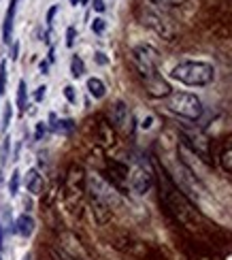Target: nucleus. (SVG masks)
Instances as JSON below:
<instances>
[{"mask_svg": "<svg viewBox=\"0 0 232 260\" xmlns=\"http://www.w3.org/2000/svg\"><path fill=\"white\" fill-rule=\"evenodd\" d=\"M158 188H160V203L164 205V209H167L171 218L187 231L201 233L205 226V218L192 205V201L183 194V190L164 171L158 173Z\"/></svg>", "mask_w": 232, "mask_h": 260, "instance_id": "nucleus-1", "label": "nucleus"}, {"mask_svg": "<svg viewBox=\"0 0 232 260\" xmlns=\"http://www.w3.org/2000/svg\"><path fill=\"white\" fill-rule=\"evenodd\" d=\"M85 190H87V197H90V205L96 220L107 222L109 215H111V209L119 205V192L98 173L85 175Z\"/></svg>", "mask_w": 232, "mask_h": 260, "instance_id": "nucleus-2", "label": "nucleus"}, {"mask_svg": "<svg viewBox=\"0 0 232 260\" xmlns=\"http://www.w3.org/2000/svg\"><path fill=\"white\" fill-rule=\"evenodd\" d=\"M171 77L183 85H194V88H203L215 79V69L207 62H194L183 60L171 71Z\"/></svg>", "mask_w": 232, "mask_h": 260, "instance_id": "nucleus-3", "label": "nucleus"}, {"mask_svg": "<svg viewBox=\"0 0 232 260\" xmlns=\"http://www.w3.org/2000/svg\"><path fill=\"white\" fill-rule=\"evenodd\" d=\"M132 64H135V69L139 73V77L143 79V83L160 75L158 73L160 56L151 45H147V43H141V45L132 47Z\"/></svg>", "mask_w": 232, "mask_h": 260, "instance_id": "nucleus-4", "label": "nucleus"}, {"mask_svg": "<svg viewBox=\"0 0 232 260\" xmlns=\"http://www.w3.org/2000/svg\"><path fill=\"white\" fill-rule=\"evenodd\" d=\"M167 107L175 115L185 117V120H192V122H196L198 117L203 115L201 99H198L196 94H190V92H171Z\"/></svg>", "mask_w": 232, "mask_h": 260, "instance_id": "nucleus-5", "label": "nucleus"}, {"mask_svg": "<svg viewBox=\"0 0 232 260\" xmlns=\"http://www.w3.org/2000/svg\"><path fill=\"white\" fill-rule=\"evenodd\" d=\"M141 19H143V24L149 26L156 35H160L162 39H175L177 37V26L171 21V17L164 13V9L156 7L153 3L145 5L141 11Z\"/></svg>", "mask_w": 232, "mask_h": 260, "instance_id": "nucleus-6", "label": "nucleus"}, {"mask_svg": "<svg viewBox=\"0 0 232 260\" xmlns=\"http://www.w3.org/2000/svg\"><path fill=\"white\" fill-rule=\"evenodd\" d=\"M109 122H111V126L113 128H117V130H121V133H132V113H130V109L126 107V103H121V101H117V103H113L111 105V109H109Z\"/></svg>", "mask_w": 232, "mask_h": 260, "instance_id": "nucleus-7", "label": "nucleus"}, {"mask_svg": "<svg viewBox=\"0 0 232 260\" xmlns=\"http://www.w3.org/2000/svg\"><path fill=\"white\" fill-rule=\"evenodd\" d=\"M85 192V171L81 165H71L66 173V197L69 199H79Z\"/></svg>", "mask_w": 232, "mask_h": 260, "instance_id": "nucleus-8", "label": "nucleus"}, {"mask_svg": "<svg viewBox=\"0 0 232 260\" xmlns=\"http://www.w3.org/2000/svg\"><path fill=\"white\" fill-rule=\"evenodd\" d=\"M128 186L137 194H147L149 188L153 186V175L145 167H137L128 173Z\"/></svg>", "mask_w": 232, "mask_h": 260, "instance_id": "nucleus-9", "label": "nucleus"}, {"mask_svg": "<svg viewBox=\"0 0 232 260\" xmlns=\"http://www.w3.org/2000/svg\"><path fill=\"white\" fill-rule=\"evenodd\" d=\"M128 167L126 165H121V162H117V160H111L109 158L107 160V175H109V183L117 190V188H124L126 183H128Z\"/></svg>", "mask_w": 232, "mask_h": 260, "instance_id": "nucleus-10", "label": "nucleus"}, {"mask_svg": "<svg viewBox=\"0 0 232 260\" xmlns=\"http://www.w3.org/2000/svg\"><path fill=\"white\" fill-rule=\"evenodd\" d=\"M15 11H17V0H11L9 9H7V15H5V21H3V41H5V43H11V37H13Z\"/></svg>", "mask_w": 232, "mask_h": 260, "instance_id": "nucleus-11", "label": "nucleus"}, {"mask_svg": "<svg viewBox=\"0 0 232 260\" xmlns=\"http://www.w3.org/2000/svg\"><path fill=\"white\" fill-rule=\"evenodd\" d=\"M43 175L37 171V169H30L28 173H26V188H28V192L30 194H35V197H39V194L43 192Z\"/></svg>", "mask_w": 232, "mask_h": 260, "instance_id": "nucleus-12", "label": "nucleus"}, {"mask_svg": "<svg viewBox=\"0 0 232 260\" xmlns=\"http://www.w3.org/2000/svg\"><path fill=\"white\" fill-rule=\"evenodd\" d=\"M19 237H32V233H35V220L30 218L28 213L19 215V218L15 220V229H13Z\"/></svg>", "mask_w": 232, "mask_h": 260, "instance_id": "nucleus-13", "label": "nucleus"}, {"mask_svg": "<svg viewBox=\"0 0 232 260\" xmlns=\"http://www.w3.org/2000/svg\"><path fill=\"white\" fill-rule=\"evenodd\" d=\"M49 128L58 135H71L75 130V122L73 120H58V117L51 113L49 115Z\"/></svg>", "mask_w": 232, "mask_h": 260, "instance_id": "nucleus-14", "label": "nucleus"}, {"mask_svg": "<svg viewBox=\"0 0 232 260\" xmlns=\"http://www.w3.org/2000/svg\"><path fill=\"white\" fill-rule=\"evenodd\" d=\"M96 139H98V143H103V145H111L115 141L111 124H109V122H98V126H96Z\"/></svg>", "mask_w": 232, "mask_h": 260, "instance_id": "nucleus-15", "label": "nucleus"}, {"mask_svg": "<svg viewBox=\"0 0 232 260\" xmlns=\"http://www.w3.org/2000/svg\"><path fill=\"white\" fill-rule=\"evenodd\" d=\"M87 90H90V94L94 96V99H105L107 85H105V81H101L98 77H90V79H87Z\"/></svg>", "mask_w": 232, "mask_h": 260, "instance_id": "nucleus-16", "label": "nucleus"}, {"mask_svg": "<svg viewBox=\"0 0 232 260\" xmlns=\"http://www.w3.org/2000/svg\"><path fill=\"white\" fill-rule=\"evenodd\" d=\"M219 165L226 173H232V141L224 145L222 154H219Z\"/></svg>", "mask_w": 232, "mask_h": 260, "instance_id": "nucleus-17", "label": "nucleus"}, {"mask_svg": "<svg viewBox=\"0 0 232 260\" xmlns=\"http://www.w3.org/2000/svg\"><path fill=\"white\" fill-rule=\"evenodd\" d=\"M26 107H28V88H26V81L21 79L17 85V109H19V113H24Z\"/></svg>", "mask_w": 232, "mask_h": 260, "instance_id": "nucleus-18", "label": "nucleus"}, {"mask_svg": "<svg viewBox=\"0 0 232 260\" xmlns=\"http://www.w3.org/2000/svg\"><path fill=\"white\" fill-rule=\"evenodd\" d=\"M83 73H85V67H83V60L79 56H73L71 58V75L75 79H79L83 77Z\"/></svg>", "mask_w": 232, "mask_h": 260, "instance_id": "nucleus-19", "label": "nucleus"}, {"mask_svg": "<svg viewBox=\"0 0 232 260\" xmlns=\"http://www.w3.org/2000/svg\"><path fill=\"white\" fill-rule=\"evenodd\" d=\"M9 149H11V139L5 137V139H3V149H0V173H3L7 160H9Z\"/></svg>", "mask_w": 232, "mask_h": 260, "instance_id": "nucleus-20", "label": "nucleus"}, {"mask_svg": "<svg viewBox=\"0 0 232 260\" xmlns=\"http://www.w3.org/2000/svg\"><path fill=\"white\" fill-rule=\"evenodd\" d=\"M19 181H21L19 171H13V173H11V181H9V194H11V197H17V192H19Z\"/></svg>", "mask_w": 232, "mask_h": 260, "instance_id": "nucleus-21", "label": "nucleus"}, {"mask_svg": "<svg viewBox=\"0 0 232 260\" xmlns=\"http://www.w3.org/2000/svg\"><path fill=\"white\" fill-rule=\"evenodd\" d=\"M149 3H153L160 9H171V7H179V5L187 3V0H149Z\"/></svg>", "mask_w": 232, "mask_h": 260, "instance_id": "nucleus-22", "label": "nucleus"}, {"mask_svg": "<svg viewBox=\"0 0 232 260\" xmlns=\"http://www.w3.org/2000/svg\"><path fill=\"white\" fill-rule=\"evenodd\" d=\"M11 115H13V107L7 103V105H5V109H3V122H0V128H3V130L9 128V124H11Z\"/></svg>", "mask_w": 232, "mask_h": 260, "instance_id": "nucleus-23", "label": "nucleus"}, {"mask_svg": "<svg viewBox=\"0 0 232 260\" xmlns=\"http://www.w3.org/2000/svg\"><path fill=\"white\" fill-rule=\"evenodd\" d=\"M51 258H53V260H77V258L71 256L69 252H64L62 247H53V250H51Z\"/></svg>", "mask_w": 232, "mask_h": 260, "instance_id": "nucleus-24", "label": "nucleus"}, {"mask_svg": "<svg viewBox=\"0 0 232 260\" xmlns=\"http://www.w3.org/2000/svg\"><path fill=\"white\" fill-rule=\"evenodd\" d=\"M7 88V62H0V94H5Z\"/></svg>", "mask_w": 232, "mask_h": 260, "instance_id": "nucleus-25", "label": "nucleus"}, {"mask_svg": "<svg viewBox=\"0 0 232 260\" xmlns=\"http://www.w3.org/2000/svg\"><path fill=\"white\" fill-rule=\"evenodd\" d=\"M105 28H107V24H105V19H103V17H96V19L92 21V30L96 32V35H103Z\"/></svg>", "mask_w": 232, "mask_h": 260, "instance_id": "nucleus-26", "label": "nucleus"}, {"mask_svg": "<svg viewBox=\"0 0 232 260\" xmlns=\"http://www.w3.org/2000/svg\"><path fill=\"white\" fill-rule=\"evenodd\" d=\"M45 135H47V124L39 122V124H37V130H35V139H37V141H41Z\"/></svg>", "mask_w": 232, "mask_h": 260, "instance_id": "nucleus-27", "label": "nucleus"}, {"mask_svg": "<svg viewBox=\"0 0 232 260\" xmlns=\"http://www.w3.org/2000/svg\"><path fill=\"white\" fill-rule=\"evenodd\" d=\"M75 37H77V30L71 26L69 30H66V45H69V47H73V45H75Z\"/></svg>", "mask_w": 232, "mask_h": 260, "instance_id": "nucleus-28", "label": "nucleus"}, {"mask_svg": "<svg viewBox=\"0 0 232 260\" xmlns=\"http://www.w3.org/2000/svg\"><path fill=\"white\" fill-rule=\"evenodd\" d=\"M64 96H66V101H69V103H75V101H77L73 85H66V88H64Z\"/></svg>", "mask_w": 232, "mask_h": 260, "instance_id": "nucleus-29", "label": "nucleus"}, {"mask_svg": "<svg viewBox=\"0 0 232 260\" xmlns=\"http://www.w3.org/2000/svg\"><path fill=\"white\" fill-rule=\"evenodd\" d=\"M45 90H47L45 85H41V88H39V90L35 92V101H37V103H41L43 99H45Z\"/></svg>", "mask_w": 232, "mask_h": 260, "instance_id": "nucleus-30", "label": "nucleus"}, {"mask_svg": "<svg viewBox=\"0 0 232 260\" xmlns=\"http://www.w3.org/2000/svg\"><path fill=\"white\" fill-rule=\"evenodd\" d=\"M58 13V7H51L49 11H47V26H51L53 24V15Z\"/></svg>", "mask_w": 232, "mask_h": 260, "instance_id": "nucleus-31", "label": "nucleus"}, {"mask_svg": "<svg viewBox=\"0 0 232 260\" xmlns=\"http://www.w3.org/2000/svg\"><path fill=\"white\" fill-rule=\"evenodd\" d=\"M94 11L103 13V11H105V0H94Z\"/></svg>", "mask_w": 232, "mask_h": 260, "instance_id": "nucleus-32", "label": "nucleus"}, {"mask_svg": "<svg viewBox=\"0 0 232 260\" xmlns=\"http://www.w3.org/2000/svg\"><path fill=\"white\" fill-rule=\"evenodd\" d=\"M17 53H19V43H13V47H11V60H17Z\"/></svg>", "mask_w": 232, "mask_h": 260, "instance_id": "nucleus-33", "label": "nucleus"}, {"mask_svg": "<svg viewBox=\"0 0 232 260\" xmlns=\"http://www.w3.org/2000/svg\"><path fill=\"white\" fill-rule=\"evenodd\" d=\"M96 62H98V64H107L105 53H101V51H98V53H96Z\"/></svg>", "mask_w": 232, "mask_h": 260, "instance_id": "nucleus-34", "label": "nucleus"}, {"mask_svg": "<svg viewBox=\"0 0 232 260\" xmlns=\"http://www.w3.org/2000/svg\"><path fill=\"white\" fill-rule=\"evenodd\" d=\"M141 126H143V128H151V117H147V120H145V122H143Z\"/></svg>", "mask_w": 232, "mask_h": 260, "instance_id": "nucleus-35", "label": "nucleus"}, {"mask_svg": "<svg viewBox=\"0 0 232 260\" xmlns=\"http://www.w3.org/2000/svg\"><path fill=\"white\" fill-rule=\"evenodd\" d=\"M47 67H49L47 62H41V71H43V73H47Z\"/></svg>", "mask_w": 232, "mask_h": 260, "instance_id": "nucleus-36", "label": "nucleus"}, {"mask_svg": "<svg viewBox=\"0 0 232 260\" xmlns=\"http://www.w3.org/2000/svg\"><path fill=\"white\" fill-rule=\"evenodd\" d=\"M71 5H75V7H77V5H79V0H71Z\"/></svg>", "mask_w": 232, "mask_h": 260, "instance_id": "nucleus-37", "label": "nucleus"}, {"mask_svg": "<svg viewBox=\"0 0 232 260\" xmlns=\"http://www.w3.org/2000/svg\"><path fill=\"white\" fill-rule=\"evenodd\" d=\"M24 260H32V256H30V254H26V256H24Z\"/></svg>", "mask_w": 232, "mask_h": 260, "instance_id": "nucleus-38", "label": "nucleus"}, {"mask_svg": "<svg viewBox=\"0 0 232 260\" xmlns=\"http://www.w3.org/2000/svg\"><path fill=\"white\" fill-rule=\"evenodd\" d=\"M81 3H83V5H87V3H90V0H81Z\"/></svg>", "mask_w": 232, "mask_h": 260, "instance_id": "nucleus-39", "label": "nucleus"}]
</instances>
